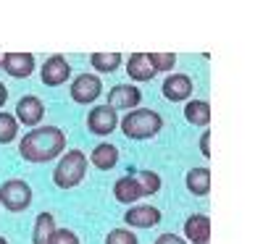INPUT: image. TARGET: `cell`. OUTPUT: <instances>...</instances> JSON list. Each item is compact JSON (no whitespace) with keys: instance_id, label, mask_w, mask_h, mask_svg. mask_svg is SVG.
<instances>
[{"instance_id":"obj_8","label":"cell","mask_w":263,"mask_h":244,"mask_svg":"<svg viewBox=\"0 0 263 244\" xmlns=\"http://www.w3.org/2000/svg\"><path fill=\"white\" fill-rule=\"evenodd\" d=\"M69 76H71V66H69V60H66L63 55H50L45 63H42V69H40V79H42V84H48V87H58Z\"/></svg>"},{"instance_id":"obj_30","label":"cell","mask_w":263,"mask_h":244,"mask_svg":"<svg viewBox=\"0 0 263 244\" xmlns=\"http://www.w3.org/2000/svg\"><path fill=\"white\" fill-rule=\"evenodd\" d=\"M0 66H3V55H0Z\"/></svg>"},{"instance_id":"obj_20","label":"cell","mask_w":263,"mask_h":244,"mask_svg":"<svg viewBox=\"0 0 263 244\" xmlns=\"http://www.w3.org/2000/svg\"><path fill=\"white\" fill-rule=\"evenodd\" d=\"M90 63L98 74H111L121 66V53H92Z\"/></svg>"},{"instance_id":"obj_29","label":"cell","mask_w":263,"mask_h":244,"mask_svg":"<svg viewBox=\"0 0 263 244\" xmlns=\"http://www.w3.org/2000/svg\"><path fill=\"white\" fill-rule=\"evenodd\" d=\"M0 244H8V241H6V239H3V236H0Z\"/></svg>"},{"instance_id":"obj_10","label":"cell","mask_w":263,"mask_h":244,"mask_svg":"<svg viewBox=\"0 0 263 244\" xmlns=\"http://www.w3.org/2000/svg\"><path fill=\"white\" fill-rule=\"evenodd\" d=\"M0 69L13 79H27L34 74V55L32 53H6Z\"/></svg>"},{"instance_id":"obj_16","label":"cell","mask_w":263,"mask_h":244,"mask_svg":"<svg viewBox=\"0 0 263 244\" xmlns=\"http://www.w3.org/2000/svg\"><path fill=\"white\" fill-rule=\"evenodd\" d=\"M90 160H92V166L100 168V171H111V168H116V163H119V147L103 142V145H98V147L92 150V158H90Z\"/></svg>"},{"instance_id":"obj_6","label":"cell","mask_w":263,"mask_h":244,"mask_svg":"<svg viewBox=\"0 0 263 244\" xmlns=\"http://www.w3.org/2000/svg\"><path fill=\"white\" fill-rule=\"evenodd\" d=\"M116 126H119V113L108 105H95L87 113V129L98 137H108L111 131H116Z\"/></svg>"},{"instance_id":"obj_26","label":"cell","mask_w":263,"mask_h":244,"mask_svg":"<svg viewBox=\"0 0 263 244\" xmlns=\"http://www.w3.org/2000/svg\"><path fill=\"white\" fill-rule=\"evenodd\" d=\"M156 244H187L179 234H161L158 239H156Z\"/></svg>"},{"instance_id":"obj_21","label":"cell","mask_w":263,"mask_h":244,"mask_svg":"<svg viewBox=\"0 0 263 244\" xmlns=\"http://www.w3.org/2000/svg\"><path fill=\"white\" fill-rule=\"evenodd\" d=\"M16 137H18V121L6 110H0V145H11Z\"/></svg>"},{"instance_id":"obj_25","label":"cell","mask_w":263,"mask_h":244,"mask_svg":"<svg viewBox=\"0 0 263 244\" xmlns=\"http://www.w3.org/2000/svg\"><path fill=\"white\" fill-rule=\"evenodd\" d=\"M50 244H82V241L71 229H55L50 236Z\"/></svg>"},{"instance_id":"obj_3","label":"cell","mask_w":263,"mask_h":244,"mask_svg":"<svg viewBox=\"0 0 263 244\" xmlns=\"http://www.w3.org/2000/svg\"><path fill=\"white\" fill-rule=\"evenodd\" d=\"M87 168H90V160L84 158L82 150H69L63 152V158L58 160L55 171H53V184L58 189H74L84 181Z\"/></svg>"},{"instance_id":"obj_2","label":"cell","mask_w":263,"mask_h":244,"mask_svg":"<svg viewBox=\"0 0 263 244\" xmlns=\"http://www.w3.org/2000/svg\"><path fill=\"white\" fill-rule=\"evenodd\" d=\"M121 131H124V137L129 139H153L158 134V131L163 129V118L158 110H150V108H135V110H129V113L121 118Z\"/></svg>"},{"instance_id":"obj_7","label":"cell","mask_w":263,"mask_h":244,"mask_svg":"<svg viewBox=\"0 0 263 244\" xmlns=\"http://www.w3.org/2000/svg\"><path fill=\"white\" fill-rule=\"evenodd\" d=\"M142 103V92H140V87L135 84H116L111 92H108V108L111 110H135L137 105Z\"/></svg>"},{"instance_id":"obj_17","label":"cell","mask_w":263,"mask_h":244,"mask_svg":"<svg viewBox=\"0 0 263 244\" xmlns=\"http://www.w3.org/2000/svg\"><path fill=\"white\" fill-rule=\"evenodd\" d=\"M53 231H55V218H53V213H40V215L34 218L32 244H50Z\"/></svg>"},{"instance_id":"obj_24","label":"cell","mask_w":263,"mask_h":244,"mask_svg":"<svg viewBox=\"0 0 263 244\" xmlns=\"http://www.w3.org/2000/svg\"><path fill=\"white\" fill-rule=\"evenodd\" d=\"M105 244H140V239H137V234H132L129 229H114V231H108Z\"/></svg>"},{"instance_id":"obj_15","label":"cell","mask_w":263,"mask_h":244,"mask_svg":"<svg viewBox=\"0 0 263 244\" xmlns=\"http://www.w3.org/2000/svg\"><path fill=\"white\" fill-rule=\"evenodd\" d=\"M126 74L132 82H150L156 76V69H153L147 53H132L126 60Z\"/></svg>"},{"instance_id":"obj_4","label":"cell","mask_w":263,"mask_h":244,"mask_svg":"<svg viewBox=\"0 0 263 244\" xmlns=\"http://www.w3.org/2000/svg\"><path fill=\"white\" fill-rule=\"evenodd\" d=\"M0 205L8 213H24L32 205V187L21 179H8L0 184Z\"/></svg>"},{"instance_id":"obj_13","label":"cell","mask_w":263,"mask_h":244,"mask_svg":"<svg viewBox=\"0 0 263 244\" xmlns=\"http://www.w3.org/2000/svg\"><path fill=\"white\" fill-rule=\"evenodd\" d=\"M184 236L192 244H211V218L203 213H195L184 220Z\"/></svg>"},{"instance_id":"obj_28","label":"cell","mask_w":263,"mask_h":244,"mask_svg":"<svg viewBox=\"0 0 263 244\" xmlns=\"http://www.w3.org/2000/svg\"><path fill=\"white\" fill-rule=\"evenodd\" d=\"M6 100H8V87H6L3 82H0V108L6 105Z\"/></svg>"},{"instance_id":"obj_27","label":"cell","mask_w":263,"mask_h":244,"mask_svg":"<svg viewBox=\"0 0 263 244\" xmlns=\"http://www.w3.org/2000/svg\"><path fill=\"white\" fill-rule=\"evenodd\" d=\"M208 142H211V131H205V134L200 137V152H203V158H211V150H208Z\"/></svg>"},{"instance_id":"obj_1","label":"cell","mask_w":263,"mask_h":244,"mask_svg":"<svg viewBox=\"0 0 263 244\" xmlns=\"http://www.w3.org/2000/svg\"><path fill=\"white\" fill-rule=\"evenodd\" d=\"M66 150V134L63 129L58 126H40V129H32L21 137V145H18V152L21 158L29 160V163H48V160H55L61 158Z\"/></svg>"},{"instance_id":"obj_5","label":"cell","mask_w":263,"mask_h":244,"mask_svg":"<svg viewBox=\"0 0 263 244\" xmlns=\"http://www.w3.org/2000/svg\"><path fill=\"white\" fill-rule=\"evenodd\" d=\"M71 100L79 105H92L100 95H103V82L98 74H79L71 82Z\"/></svg>"},{"instance_id":"obj_19","label":"cell","mask_w":263,"mask_h":244,"mask_svg":"<svg viewBox=\"0 0 263 244\" xmlns=\"http://www.w3.org/2000/svg\"><path fill=\"white\" fill-rule=\"evenodd\" d=\"M187 189L197 197H203L211 192V171L208 168H192L187 173Z\"/></svg>"},{"instance_id":"obj_9","label":"cell","mask_w":263,"mask_h":244,"mask_svg":"<svg viewBox=\"0 0 263 244\" xmlns=\"http://www.w3.org/2000/svg\"><path fill=\"white\" fill-rule=\"evenodd\" d=\"M45 116V103H42L37 95H24L16 103V121H21L24 126H37Z\"/></svg>"},{"instance_id":"obj_18","label":"cell","mask_w":263,"mask_h":244,"mask_svg":"<svg viewBox=\"0 0 263 244\" xmlns=\"http://www.w3.org/2000/svg\"><path fill=\"white\" fill-rule=\"evenodd\" d=\"M184 118L195 126H208L211 124V105L205 100H190L184 105Z\"/></svg>"},{"instance_id":"obj_12","label":"cell","mask_w":263,"mask_h":244,"mask_svg":"<svg viewBox=\"0 0 263 244\" xmlns=\"http://www.w3.org/2000/svg\"><path fill=\"white\" fill-rule=\"evenodd\" d=\"M124 220L132 229H153L161 223V210L153 205H135L124 213Z\"/></svg>"},{"instance_id":"obj_14","label":"cell","mask_w":263,"mask_h":244,"mask_svg":"<svg viewBox=\"0 0 263 244\" xmlns=\"http://www.w3.org/2000/svg\"><path fill=\"white\" fill-rule=\"evenodd\" d=\"M114 197L124 205H132V202H137L140 197H145V192H142L140 181L135 179V173H126L114 184Z\"/></svg>"},{"instance_id":"obj_23","label":"cell","mask_w":263,"mask_h":244,"mask_svg":"<svg viewBox=\"0 0 263 244\" xmlns=\"http://www.w3.org/2000/svg\"><path fill=\"white\" fill-rule=\"evenodd\" d=\"M147 58L153 63V69H156V74L158 71H171L174 66H177V55L174 53H147Z\"/></svg>"},{"instance_id":"obj_22","label":"cell","mask_w":263,"mask_h":244,"mask_svg":"<svg viewBox=\"0 0 263 244\" xmlns=\"http://www.w3.org/2000/svg\"><path fill=\"white\" fill-rule=\"evenodd\" d=\"M135 179L140 181L145 197L161 192V176H158V173H153V171H135Z\"/></svg>"},{"instance_id":"obj_11","label":"cell","mask_w":263,"mask_h":244,"mask_svg":"<svg viewBox=\"0 0 263 244\" xmlns=\"http://www.w3.org/2000/svg\"><path fill=\"white\" fill-rule=\"evenodd\" d=\"M192 90H195V87H192V79L187 74H168L163 87H161L163 97L171 100V103H184L192 95Z\"/></svg>"}]
</instances>
